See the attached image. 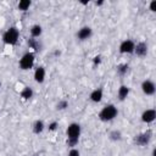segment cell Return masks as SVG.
Here are the masks:
<instances>
[{"instance_id":"cell-23","label":"cell","mask_w":156,"mask_h":156,"mask_svg":"<svg viewBox=\"0 0 156 156\" xmlns=\"http://www.w3.org/2000/svg\"><path fill=\"white\" fill-rule=\"evenodd\" d=\"M67 156H80V151H79L77 147H71V149L68 150Z\"/></svg>"},{"instance_id":"cell-20","label":"cell","mask_w":156,"mask_h":156,"mask_svg":"<svg viewBox=\"0 0 156 156\" xmlns=\"http://www.w3.org/2000/svg\"><path fill=\"white\" fill-rule=\"evenodd\" d=\"M128 69H129V66L127 63H121V65L117 66V73L121 74V76H124L128 72Z\"/></svg>"},{"instance_id":"cell-11","label":"cell","mask_w":156,"mask_h":156,"mask_svg":"<svg viewBox=\"0 0 156 156\" xmlns=\"http://www.w3.org/2000/svg\"><path fill=\"white\" fill-rule=\"evenodd\" d=\"M151 135H152L151 132H145V133L138 134V135H135V138H134V143L138 144V145H140V146H144V145H146V144L150 141Z\"/></svg>"},{"instance_id":"cell-13","label":"cell","mask_w":156,"mask_h":156,"mask_svg":"<svg viewBox=\"0 0 156 156\" xmlns=\"http://www.w3.org/2000/svg\"><path fill=\"white\" fill-rule=\"evenodd\" d=\"M129 93H130L129 87L126 85V84H122V85L118 88V90H117V98H118V100H119V101H124V100L128 98Z\"/></svg>"},{"instance_id":"cell-15","label":"cell","mask_w":156,"mask_h":156,"mask_svg":"<svg viewBox=\"0 0 156 156\" xmlns=\"http://www.w3.org/2000/svg\"><path fill=\"white\" fill-rule=\"evenodd\" d=\"M29 33H30V38L33 39H37L39 38L41 34H43V27L40 24H33L30 28H29Z\"/></svg>"},{"instance_id":"cell-12","label":"cell","mask_w":156,"mask_h":156,"mask_svg":"<svg viewBox=\"0 0 156 156\" xmlns=\"http://www.w3.org/2000/svg\"><path fill=\"white\" fill-rule=\"evenodd\" d=\"M102 98H104V90H102V88H96V89L91 90L90 94H89L90 101L96 102V104L100 102V101L102 100Z\"/></svg>"},{"instance_id":"cell-25","label":"cell","mask_w":156,"mask_h":156,"mask_svg":"<svg viewBox=\"0 0 156 156\" xmlns=\"http://www.w3.org/2000/svg\"><path fill=\"white\" fill-rule=\"evenodd\" d=\"M149 10L151 12H156V0H152L149 2Z\"/></svg>"},{"instance_id":"cell-14","label":"cell","mask_w":156,"mask_h":156,"mask_svg":"<svg viewBox=\"0 0 156 156\" xmlns=\"http://www.w3.org/2000/svg\"><path fill=\"white\" fill-rule=\"evenodd\" d=\"M45 127H46V126H45L44 121H41V119H37V121H34L33 124H32V130H33L34 134L39 135V134H41V133L44 132Z\"/></svg>"},{"instance_id":"cell-8","label":"cell","mask_w":156,"mask_h":156,"mask_svg":"<svg viewBox=\"0 0 156 156\" xmlns=\"http://www.w3.org/2000/svg\"><path fill=\"white\" fill-rule=\"evenodd\" d=\"M141 122L150 124L156 119V110L155 108H146L145 111H143L141 116H140Z\"/></svg>"},{"instance_id":"cell-18","label":"cell","mask_w":156,"mask_h":156,"mask_svg":"<svg viewBox=\"0 0 156 156\" xmlns=\"http://www.w3.org/2000/svg\"><path fill=\"white\" fill-rule=\"evenodd\" d=\"M108 138H110V140H112V141H119V140L122 139V133H121L119 130H117V129H113V130L110 132Z\"/></svg>"},{"instance_id":"cell-5","label":"cell","mask_w":156,"mask_h":156,"mask_svg":"<svg viewBox=\"0 0 156 156\" xmlns=\"http://www.w3.org/2000/svg\"><path fill=\"white\" fill-rule=\"evenodd\" d=\"M140 89H141V91H143L144 95H146V96H152V95L155 94V91H156V85H155L154 80H151V79H145V80L141 82Z\"/></svg>"},{"instance_id":"cell-9","label":"cell","mask_w":156,"mask_h":156,"mask_svg":"<svg viewBox=\"0 0 156 156\" xmlns=\"http://www.w3.org/2000/svg\"><path fill=\"white\" fill-rule=\"evenodd\" d=\"M33 78H34V80L38 84H43L45 82V78H46V69H45V67L44 66H38L34 69Z\"/></svg>"},{"instance_id":"cell-27","label":"cell","mask_w":156,"mask_h":156,"mask_svg":"<svg viewBox=\"0 0 156 156\" xmlns=\"http://www.w3.org/2000/svg\"><path fill=\"white\" fill-rule=\"evenodd\" d=\"M156 155V150L155 149H152V152H151V156H155Z\"/></svg>"},{"instance_id":"cell-6","label":"cell","mask_w":156,"mask_h":156,"mask_svg":"<svg viewBox=\"0 0 156 156\" xmlns=\"http://www.w3.org/2000/svg\"><path fill=\"white\" fill-rule=\"evenodd\" d=\"M91 35H93V29H91V27H89V26H83V27H80V28L77 30V33H76V37H77V39H78L79 41H85V40L90 39Z\"/></svg>"},{"instance_id":"cell-10","label":"cell","mask_w":156,"mask_h":156,"mask_svg":"<svg viewBox=\"0 0 156 156\" xmlns=\"http://www.w3.org/2000/svg\"><path fill=\"white\" fill-rule=\"evenodd\" d=\"M147 51H149V48H147V44L144 43V41H139L135 44V48H134V55H136L138 57H145L147 55Z\"/></svg>"},{"instance_id":"cell-28","label":"cell","mask_w":156,"mask_h":156,"mask_svg":"<svg viewBox=\"0 0 156 156\" xmlns=\"http://www.w3.org/2000/svg\"><path fill=\"white\" fill-rule=\"evenodd\" d=\"M1 85H2V83H1V80H0V89H1Z\"/></svg>"},{"instance_id":"cell-2","label":"cell","mask_w":156,"mask_h":156,"mask_svg":"<svg viewBox=\"0 0 156 156\" xmlns=\"http://www.w3.org/2000/svg\"><path fill=\"white\" fill-rule=\"evenodd\" d=\"M20 39V30L17 27L11 26L2 33V41L6 45H16Z\"/></svg>"},{"instance_id":"cell-26","label":"cell","mask_w":156,"mask_h":156,"mask_svg":"<svg viewBox=\"0 0 156 156\" xmlns=\"http://www.w3.org/2000/svg\"><path fill=\"white\" fill-rule=\"evenodd\" d=\"M102 4H104V1H99V2L96 1V2H95V5H96V6H99V5H102Z\"/></svg>"},{"instance_id":"cell-4","label":"cell","mask_w":156,"mask_h":156,"mask_svg":"<svg viewBox=\"0 0 156 156\" xmlns=\"http://www.w3.org/2000/svg\"><path fill=\"white\" fill-rule=\"evenodd\" d=\"M80 133H82V127H80V124L77 123V122L69 123L68 127H67V129H66L67 139H79Z\"/></svg>"},{"instance_id":"cell-7","label":"cell","mask_w":156,"mask_h":156,"mask_svg":"<svg viewBox=\"0 0 156 156\" xmlns=\"http://www.w3.org/2000/svg\"><path fill=\"white\" fill-rule=\"evenodd\" d=\"M134 48H135V43L133 40H130V39H126L119 44L118 51L121 54H133L134 52Z\"/></svg>"},{"instance_id":"cell-16","label":"cell","mask_w":156,"mask_h":156,"mask_svg":"<svg viewBox=\"0 0 156 156\" xmlns=\"http://www.w3.org/2000/svg\"><path fill=\"white\" fill-rule=\"evenodd\" d=\"M20 95H21V98H22L23 100H29V99L33 98L34 91H33V89H32L30 87H24V88L20 91Z\"/></svg>"},{"instance_id":"cell-21","label":"cell","mask_w":156,"mask_h":156,"mask_svg":"<svg viewBox=\"0 0 156 156\" xmlns=\"http://www.w3.org/2000/svg\"><path fill=\"white\" fill-rule=\"evenodd\" d=\"M67 107H68V101L65 100V99H61V100L56 104V108H57L58 111H63V110H66Z\"/></svg>"},{"instance_id":"cell-24","label":"cell","mask_w":156,"mask_h":156,"mask_svg":"<svg viewBox=\"0 0 156 156\" xmlns=\"http://www.w3.org/2000/svg\"><path fill=\"white\" fill-rule=\"evenodd\" d=\"M57 127H58V123L56 122V121H54V122H51V123H49V130H51V132H54V130H56L57 129Z\"/></svg>"},{"instance_id":"cell-1","label":"cell","mask_w":156,"mask_h":156,"mask_svg":"<svg viewBox=\"0 0 156 156\" xmlns=\"http://www.w3.org/2000/svg\"><path fill=\"white\" fill-rule=\"evenodd\" d=\"M117 115H118L117 107L113 104H107L100 110L98 117L101 122H110V121H113L117 117Z\"/></svg>"},{"instance_id":"cell-17","label":"cell","mask_w":156,"mask_h":156,"mask_svg":"<svg viewBox=\"0 0 156 156\" xmlns=\"http://www.w3.org/2000/svg\"><path fill=\"white\" fill-rule=\"evenodd\" d=\"M30 5H32V1L30 0H20V2L17 4V9L20 10V11H27L29 7H30Z\"/></svg>"},{"instance_id":"cell-19","label":"cell","mask_w":156,"mask_h":156,"mask_svg":"<svg viewBox=\"0 0 156 156\" xmlns=\"http://www.w3.org/2000/svg\"><path fill=\"white\" fill-rule=\"evenodd\" d=\"M28 46L30 49H34L35 51L40 50V44H39V40L38 39H33V38L28 39Z\"/></svg>"},{"instance_id":"cell-3","label":"cell","mask_w":156,"mask_h":156,"mask_svg":"<svg viewBox=\"0 0 156 156\" xmlns=\"http://www.w3.org/2000/svg\"><path fill=\"white\" fill-rule=\"evenodd\" d=\"M34 61H35V55H34V52L27 51V52H24V54L21 56V58H20V61H18V66H20V68H21L22 71H29V69L33 68Z\"/></svg>"},{"instance_id":"cell-22","label":"cell","mask_w":156,"mask_h":156,"mask_svg":"<svg viewBox=\"0 0 156 156\" xmlns=\"http://www.w3.org/2000/svg\"><path fill=\"white\" fill-rule=\"evenodd\" d=\"M78 143H79V139H67L66 140V144L69 147H76L78 145Z\"/></svg>"}]
</instances>
